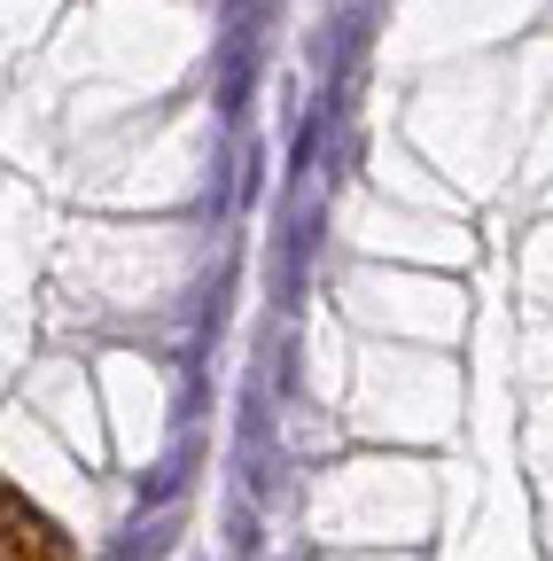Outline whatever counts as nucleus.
Wrapping results in <instances>:
<instances>
[{
	"mask_svg": "<svg viewBox=\"0 0 553 561\" xmlns=\"http://www.w3.org/2000/svg\"><path fill=\"white\" fill-rule=\"evenodd\" d=\"M0 561H79V553H71V538H62V530L24 500L16 483L0 491Z\"/></svg>",
	"mask_w": 553,
	"mask_h": 561,
	"instance_id": "obj_1",
	"label": "nucleus"
}]
</instances>
